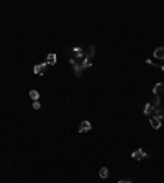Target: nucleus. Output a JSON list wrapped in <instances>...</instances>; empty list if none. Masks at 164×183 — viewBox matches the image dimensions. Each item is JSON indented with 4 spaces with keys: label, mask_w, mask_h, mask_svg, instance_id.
Segmentation results:
<instances>
[{
    "label": "nucleus",
    "mask_w": 164,
    "mask_h": 183,
    "mask_svg": "<svg viewBox=\"0 0 164 183\" xmlns=\"http://www.w3.org/2000/svg\"><path fill=\"white\" fill-rule=\"evenodd\" d=\"M131 157H133L135 160H141L143 157H148V155H146V152H144L143 149H136V150L131 152Z\"/></svg>",
    "instance_id": "obj_2"
},
{
    "label": "nucleus",
    "mask_w": 164,
    "mask_h": 183,
    "mask_svg": "<svg viewBox=\"0 0 164 183\" xmlns=\"http://www.w3.org/2000/svg\"><path fill=\"white\" fill-rule=\"evenodd\" d=\"M71 64L72 67H74V70H76V75L77 77H81L82 75V61H77V59H74V57H71Z\"/></svg>",
    "instance_id": "obj_1"
},
{
    "label": "nucleus",
    "mask_w": 164,
    "mask_h": 183,
    "mask_svg": "<svg viewBox=\"0 0 164 183\" xmlns=\"http://www.w3.org/2000/svg\"><path fill=\"white\" fill-rule=\"evenodd\" d=\"M163 92H164V85H163V83H156V85H154V88H153L154 97H159Z\"/></svg>",
    "instance_id": "obj_7"
},
{
    "label": "nucleus",
    "mask_w": 164,
    "mask_h": 183,
    "mask_svg": "<svg viewBox=\"0 0 164 183\" xmlns=\"http://www.w3.org/2000/svg\"><path fill=\"white\" fill-rule=\"evenodd\" d=\"M154 57L156 59H164V47H156L154 49Z\"/></svg>",
    "instance_id": "obj_10"
},
{
    "label": "nucleus",
    "mask_w": 164,
    "mask_h": 183,
    "mask_svg": "<svg viewBox=\"0 0 164 183\" xmlns=\"http://www.w3.org/2000/svg\"><path fill=\"white\" fill-rule=\"evenodd\" d=\"M56 61H57L56 54H54V52H49L48 57H46V64H48V66H53V64H56Z\"/></svg>",
    "instance_id": "obj_8"
},
{
    "label": "nucleus",
    "mask_w": 164,
    "mask_h": 183,
    "mask_svg": "<svg viewBox=\"0 0 164 183\" xmlns=\"http://www.w3.org/2000/svg\"><path fill=\"white\" fill-rule=\"evenodd\" d=\"M154 118H159V119H163L164 118V110H161V108H154V113H153Z\"/></svg>",
    "instance_id": "obj_11"
},
{
    "label": "nucleus",
    "mask_w": 164,
    "mask_h": 183,
    "mask_svg": "<svg viewBox=\"0 0 164 183\" xmlns=\"http://www.w3.org/2000/svg\"><path fill=\"white\" fill-rule=\"evenodd\" d=\"M90 66H92V59H87V57H84V61H82V69H89Z\"/></svg>",
    "instance_id": "obj_12"
},
{
    "label": "nucleus",
    "mask_w": 164,
    "mask_h": 183,
    "mask_svg": "<svg viewBox=\"0 0 164 183\" xmlns=\"http://www.w3.org/2000/svg\"><path fill=\"white\" fill-rule=\"evenodd\" d=\"M46 62H43V64H36L35 66V69H33V72H35V74H38V75H41V74H44V72H46Z\"/></svg>",
    "instance_id": "obj_3"
},
{
    "label": "nucleus",
    "mask_w": 164,
    "mask_h": 183,
    "mask_svg": "<svg viewBox=\"0 0 164 183\" xmlns=\"http://www.w3.org/2000/svg\"><path fill=\"white\" fill-rule=\"evenodd\" d=\"M72 52H74V59H77V61H84V51H82L81 47H74Z\"/></svg>",
    "instance_id": "obj_5"
},
{
    "label": "nucleus",
    "mask_w": 164,
    "mask_h": 183,
    "mask_svg": "<svg viewBox=\"0 0 164 183\" xmlns=\"http://www.w3.org/2000/svg\"><path fill=\"white\" fill-rule=\"evenodd\" d=\"M98 175H100V178H108V168L102 167L100 168V172H98Z\"/></svg>",
    "instance_id": "obj_13"
},
{
    "label": "nucleus",
    "mask_w": 164,
    "mask_h": 183,
    "mask_svg": "<svg viewBox=\"0 0 164 183\" xmlns=\"http://www.w3.org/2000/svg\"><path fill=\"white\" fill-rule=\"evenodd\" d=\"M159 103H161V98H159V97H153V102H151V105H153L154 108H158Z\"/></svg>",
    "instance_id": "obj_15"
},
{
    "label": "nucleus",
    "mask_w": 164,
    "mask_h": 183,
    "mask_svg": "<svg viewBox=\"0 0 164 183\" xmlns=\"http://www.w3.org/2000/svg\"><path fill=\"white\" fill-rule=\"evenodd\" d=\"M117 183H133V182H130V180H120V182H117Z\"/></svg>",
    "instance_id": "obj_17"
},
{
    "label": "nucleus",
    "mask_w": 164,
    "mask_h": 183,
    "mask_svg": "<svg viewBox=\"0 0 164 183\" xmlns=\"http://www.w3.org/2000/svg\"><path fill=\"white\" fill-rule=\"evenodd\" d=\"M33 108H35V110H40V108H41V103L40 102H33Z\"/></svg>",
    "instance_id": "obj_16"
},
{
    "label": "nucleus",
    "mask_w": 164,
    "mask_h": 183,
    "mask_svg": "<svg viewBox=\"0 0 164 183\" xmlns=\"http://www.w3.org/2000/svg\"><path fill=\"white\" fill-rule=\"evenodd\" d=\"M30 98L33 100V102H38V98H40V93L36 90H30Z\"/></svg>",
    "instance_id": "obj_14"
},
{
    "label": "nucleus",
    "mask_w": 164,
    "mask_h": 183,
    "mask_svg": "<svg viewBox=\"0 0 164 183\" xmlns=\"http://www.w3.org/2000/svg\"><path fill=\"white\" fill-rule=\"evenodd\" d=\"M92 129V124L89 121H82L81 124H79V132H89Z\"/></svg>",
    "instance_id": "obj_4"
},
{
    "label": "nucleus",
    "mask_w": 164,
    "mask_h": 183,
    "mask_svg": "<svg viewBox=\"0 0 164 183\" xmlns=\"http://www.w3.org/2000/svg\"><path fill=\"white\" fill-rule=\"evenodd\" d=\"M154 113V106L151 105V103H146V106H144V115L146 116H153Z\"/></svg>",
    "instance_id": "obj_9"
},
{
    "label": "nucleus",
    "mask_w": 164,
    "mask_h": 183,
    "mask_svg": "<svg viewBox=\"0 0 164 183\" xmlns=\"http://www.w3.org/2000/svg\"><path fill=\"white\" fill-rule=\"evenodd\" d=\"M149 124H151L153 129H159V127H161V119H159V118L151 116V118H149Z\"/></svg>",
    "instance_id": "obj_6"
}]
</instances>
